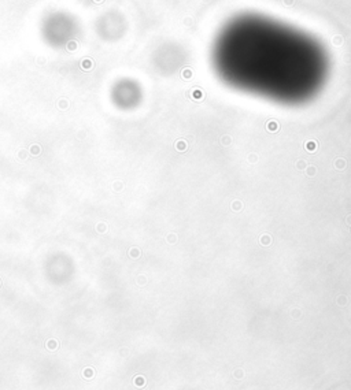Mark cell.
I'll return each mask as SVG.
<instances>
[{
  "label": "cell",
  "instance_id": "obj_1",
  "mask_svg": "<svg viewBox=\"0 0 351 390\" xmlns=\"http://www.w3.org/2000/svg\"><path fill=\"white\" fill-rule=\"evenodd\" d=\"M211 62L228 86L273 103L299 105L326 82L329 58L315 37L261 14L230 18L214 39Z\"/></svg>",
  "mask_w": 351,
  "mask_h": 390
}]
</instances>
